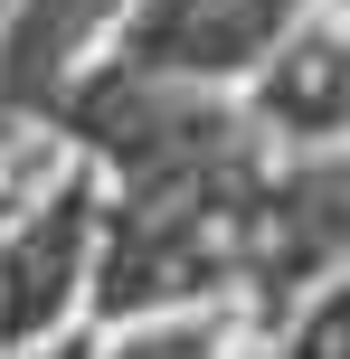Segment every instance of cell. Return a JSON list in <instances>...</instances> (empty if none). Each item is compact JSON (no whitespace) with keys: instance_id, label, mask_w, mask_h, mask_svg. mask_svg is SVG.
I'll use <instances>...</instances> for the list:
<instances>
[{"instance_id":"6da1fadb","label":"cell","mask_w":350,"mask_h":359,"mask_svg":"<svg viewBox=\"0 0 350 359\" xmlns=\"http://www.w3.org/2000/svg\"><path fill=\"white\" fill-rule=\"evenodd\" d=\"M350 265V151L341 142H313L303 170H256L237 208V284L265 293V312H284L313 274Z\"/></svg>"},{"instance_id":"7a4b0ae2","label":"cell","mask_w":350,"mask_h":359,"mask_svg":"<svg viewBox=\"0 0 350 359\" xmlns=\"http://www.w3.org/2000/svg\"><path fill=\"white\" fill-rule=\"evenodd\" d=\"M95 217H105V189L76 170L0 236V350L67 322V303L86 293V265H95Z\"/></svg>"},{"instance_id":"3957f363","label":"cell","mask_w":350,"mask_h":359,"mask_svg":"<svg viewBox=\"0 0 350 359\" xmlns=\"http://www.w3.org/2000/svg\"><path fill=\"white\" fill-rule=\"evenodd\" d=\"M284 29H294V0H123V57L189 86L256 76Z\"/></svg>"},{"instance_id":"277c9868","label":"cell","mask_w":350,"mask_h":359,"mask_svg":"<svg viewBox=\"0 0 350 359\" xmlns=\"http://www.w3.org/2000/svg\"><path fill=\"white\" fill-rule=\"evenodd\" d=\"M256 123L284 142H350V29H284L265 48Z\"/></svg>"},{"instance_id":"5b68a950","label":"cell","mask_w":350,"mask_h":359,"mask_svg":"<svg viewBox=\"0 0 350 359\" xmlns=\"http://www.w3.org/2000/svg\"><path fill=\"white\" fill-rule=\"evenodd\" d=\"M114 19L123 0H0V114H38Z\"/></svg>"},{"instance_id":"8992f818","label":"cell","mask_w":350,"mask_h":359,"mask_svg":"<svg viewBox=\"0 0 350 359\" xmlns=\"http://www.w3.org/2000/svg\"><path fill=\"white\" fill-rule=\"evenodd\" d=\"M294 350H322V359H341V350H350V274H341L332 293H322V303H303Z\"/></svg>"}]
</instances>
